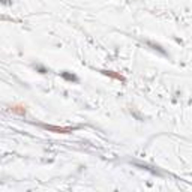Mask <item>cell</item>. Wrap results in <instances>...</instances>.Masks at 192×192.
<instances>
[{
    "label": "cell",
    "mask_w": 192,
    "mask_h": 192,
    "mask_svg": "<svg viewBox=\"0 0 192 192\" xmlns=\"http://www.w3.org/2000/svg\"><path fill=\"white\" fill-rule=\"evenodd\" d=\"M42 128L47 131H51V132H56V134H69L75 129V128H59V126H53V125H42Z\"/></svg>",
    "instance_id": "6da1fadb"
},
{
    "label": "cell",
    "mask_w": 192,
    "mask_h": 192,
    "mask_svg": "<svg viewBox=\"0 0 192 192\" xmlns=\"http://www.w3.org/2000/svg\"><path fill=\"white\" fill-rule=\"evenodd\" d=\"M12 111L14 113H18V114H21V116H24V113H26V110L23 107H12Z\"/></svg>",
    "instance_id": "7a4b0ae2"
}]
</instances>
